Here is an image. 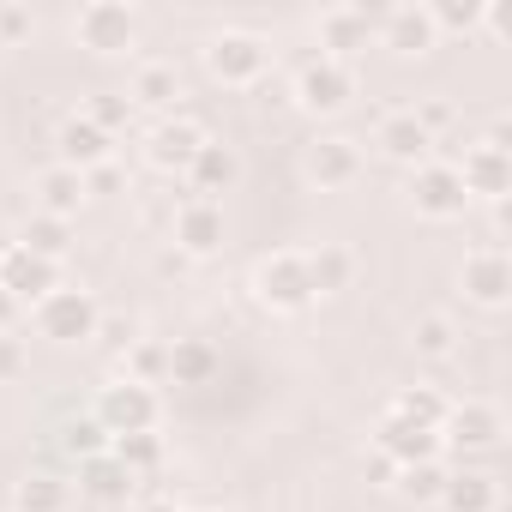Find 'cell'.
I'll return each instance as SVG.
<instances>
[{
	"mask_svg": "<svg viewBox=\"0 0 512 512\" xmlns=\"http://www.w3.org/2000/svg\"><path fill=\"white\" fill-rule=\"evenodd\" d=\"M0 290H7L13 302H31V308H37L49 290H61V266L25 253L19 241H7V247H0Z\"/></svg>",
	"mask_w": 512,
	"mask_h": 512,
	"instance_id": "30bf717a",
	"label": "cell"
},
{
	"mask_svg": "<svg viewBox=\"0 0 512 512\" xmlns=\"http://www.w3.org/2000/svg\"><path fill=\"white\" fill-rule=\"evenodd\" d=\"M175 247L193 253V260L217 253L223 247V205L217 199H181V211H175Z\"/></svg>",
	"mask_w": 512,
	"mask_h": 512,
	"instance_id": "e0dca14e",
	"label": "cell"
},
{
	"mask_svg": "<svg viewBox=\"0 0 512 512\" xmlns=\"http://www.w3.org/2000/svg\"><path fill=\"white\" fill-rule=\"evenodd\" d=\"M217 368H223V356H217L211 338H181V344H169V380H175V386H211Z\"/></svg>",
	"mask_w": 512,
	"mask_h": 512,
	"instance_id": "484cf974",
	"label": "cell"
},
{
	"mask_svg": "<svg viewBox=\"0 0 512 512\" xmlns=\"http://www.w3.org/2000/svg\"><path fill=\"white\" fill-rule=\"evenodd\" d=\"M13 506H19V512H67V506H73V488H67L61 476L37 470V476H25V482L13 488Z\"/></svg>",
	"mask_w": 512,
	"mask_h": 512,
	"instance_id": "83f0119b",
	"label": "cell"
},
{
	"mask_svg": "<svg viewBox=\"0 0 512 512\" xmlns=\"http://www.w3.org/2000/svg\"><path fill=\"white\" fill-rule=\"evenodd\" d=\"M314 31H320V49H326L332 61H350L356 49H368L374 13H368V7H326V13L314 19Z\"/></svg>",
	"mask_w": 512,
	"mask_h": 512,
	"instance_id": "ac0fdd59",
	"label": "cell"
},
{
	"mask_svg": "<svg viewBox=\"0 0 512 512\" xmlns=\"http://www.w3.org/2000/svg\"><path fill=\"white\" fill-rule=\"evenodd\" d=\"M61 452H73V458L85 464V458L109 452V428H103L97 416H79V422H67V428H61Z\"/></svg>",
	"mask_w": 512,
	"mask_h": 512,
	"instance_id": "836d02e7",
	"label": "cell"
},
{
	"mask_svg": "<svg viewBox=\"0 0 512 512\" xmlns=\"http://www.w3.org/2000/svg\"><path fill=\"white\" fill-rule=\"evenodd\" d=\"M440 428H416V422H404V416H380V428H374V452H386L398 470L404 464H428V458H440Z\"/></svg>",
	"mask_w": 512,
	"mask_h": 512,
	"instance_id": "9a60e30c",
	"label": "cell"
},
{
	"mask_svg": "<svg viewBox=\"0 0 512 512\" xmlns=\"http://www.w3.org/2000/svg\"><path fill=\"white\" fill-rule=\"evenodd\" d=\"M31 31H37L31 7H0V43H25Z\"/></svg>",
	"mask_w": 512,
	"mask_h": 512,
	"instance_id": "8d00e7d4",
	"label": "cell"
},
{
	"mask_svg": "<svg viewBox=\"0 0 512 512\" xmlns=\"http://www.w3.org/2000/svg\"><path fill=\"white\" fill-rule=\"evenodd\" d=\"M302 169H308V181H314L320 193H338V187H350V181L362 175V145L344 139V133H320V139L302 151Z\"/></svg>",
	"mask_w": 512,
	"mask_h": 512,
	"instance_id": "7c38bea8",
	"label": "cell"
},
{
	"mask_svg": "<svg viewBox=\"0 0 512 512\" xmlns=\"http://www.w3.org/2000/svg\"><path fill=\"white\" fill-rule=\"evenodd\" d=\"M109 452L139 476V482H151L157 470H163V434L151 428V434H121V440H109Z\"/></svg>",
	"mask_w": 512,
	"mask_h": 512,
	"instance_id": "f1b7e54d",
	"label": "cell"
},
{
	"mask_svg": "<svg viewBox=\"0 0 512 512\" xmlns=\"http://www.w3.org/2000/svg\"><path fill=\"white\" fill-rule=\"evenodd\" d=\"M266 67H272V43L253 37V31H223V37L205 43V73L217 85H235V91L241 85H260Z\"/></svg>",
	"mask_w": 512,
	"mask_h": 512,
	"instance_id": "3957f363",
	"label": "cell"
},
{
	"mask_svg": "<svg viewBox=\"0 0 512 512\" xmlns=\"http://www.w3.org/2000/svg\"><path fill=\"white\" fill-rule=\"evenodd\" d=\"M133 115H139V109H133L127 97H115V91H103V97H91V103H85V121H91L97 133H109V139H115V133H127V127H133Z\"/></svg>",
	"mask_w": 512,
	"mask_h": 512,
	"instance_id": "d6a6232c",
	"label": "cell"
},
{
	"mask_svg": "<svg viewBox=\"0 0 512 512\" xmlns=\"http://www.w3.org/2000/svg\"><path fill=\"white\" fill-rule=\"evenodd\" d=\"M247 290H253V302L272 308V314H302V308L314 302V290H308V266H302V253H296V247L266 253V260L253 266Z\"/></svg>",
	"mask_w": 512,
	"mask_h": 512,
	"instance_id": "7a4b0ae2",
	"label": "cell"
},
{
	"mask_svg": "<svg viewBox=\"0 0 512 512\" xmlns=\"http://www.w3.org/2000/svg\"><path fill=\"white\" fill-rule=\"evenodd\" d=\"M79 488H85L91 500H133V494H139V476H133L115 452H97V458L79 464Z\"/></svg>",
	"mask_w": 512,
	"mask_h": 512,
	"instance_id": "cb8c5ba5",
	"label": "cell"
},
{
	"mask_svg": "<svg viewBox=\"0 0 512 512\" xmlns=\"http://www.w3.org/2000/svg\"><path fill=\"white\" fill-rule=\"evenodd\" d=\"M169 374V344H151V338H139L133 350H127V380H139V386H157Z\"/></svg>",
	"mask_w": 512,
	"mask_h": 512,
	"instance_id": "e575fe53",
	"label": "cell"
},
{
	"mask_svg": "<svg viewBox=\"0 0 512 512\" xmlns=\"http://www.w3.org/2000/svg\"><path fill=\"white\" fill-rule=\"evenodd\" d=\"M97 338H103L109 350H121V356H127V350L139 344V326H133V320H103V326H97Z\"/></svg>",
	"mask_w": 512,
	"mask_h": 512,
	"instance_id": "74e56055",
	"label": "cell"
},
{
	"mask_svg": "<svg viewBox=\"0 0 512 512\" xmlns=\"http://www.w3.org/2000/svg\"><path fill=\"white\" fill-rule=\"evenodd\" d=\"M458 290H464V302H476V308H506V296H512V260H506V247H476V253H464Z\"/></svg>",
	"mask_w": 512,
	"mask_h": 512,
	"instance_id": "ba28073f",
	"label": "cell"
},
{
	"mask_svg": "<svg viewBox=\"0 0 512 512\" xmlns=\"http://www.w3.org/2000/svg\"><path fill=\"white\" fill-rule=\"evenodd\" d=\"M73 37L91 55H127L139 43V13L121 7V0H91V7H79V19H73Z\"/></svg>",
	"mask_w": 512,
	"mask_h": 512,
	"instance_id": "5b68a950",
	"label": "cell"
},
{
	"mask_svg": "<svg viewBox=\"0 0 512 512\" xmlns=\"http://www.w3.org/2000/svg\"><path fill=\"white\" fill-rule=\"evenodd\" d=\"M368 476H374V482H386V488H392V476H398V464H392V458H386V452H368Z\"/></svg>",
	"mask_w": 512,
	"mask_h": 512,
	"instance_id": "60d3db41",
	"label": "cell"
},
{
	"mask_svg": "<svg viewBox=\"0 0 512 512\" xmlns=\"http://www.w3.org/2000/svg\"><path fill=\"white\" fill-rule=\"evenodd\" d=\"M109 145H115V139H109V133H97L85 115H67V121H61V133H55V151H61L55 163H67V169L91 175L97 163H109Z\"/></svg>",
	"mask_w": 512,
	"mask_h": 512,
	"instance_id": "ffe728a7",
	"label": "cell"
},
{
	"mask_svg": "<svg viewBox=\"0 0 512 512\" xmlns=\"http://www.w3.org/2000/svg\"><path fill=\"white\" fill-rule=\"evenodd\" d=\"M19 308H25V302H13L7 290H0V332H13V326H19Z\"/></svg>",
	"mask_w": 512,
	"mask_h": 512,
	"instance_id": "b9f144b4",
	"label": "cell"
},
{
	"mask_svg": "<svg viewBox=\"0 0 512 512\" xmlns=\"http://www.w3.org/2000/svg\"><path fill=\"white\" fill-rule=\"evenodd\" d=\"M19 247L25 253H37V260H67V247H73V223L67 217H49V211H37L25 229H19Z\"/></svg>",
	"mask_w": 512,
	"mask_h": 512,
	"instance_id": "4316f807",
	"label": "cell"
},
{
	"mask_svg": "<svg viewBox=\"0 0 512 512\" xmlns=\"http://www.w3.org/2000/svg\"><path fill=\"white\" fill-rule=\"evenodd\" d=\"M205 139H211V133H205L199 121L163 115V121L151 127V139H145V163H151L157 175H187V163H193V151H199Z\"/></svg>",
	"mask_w": 512,
	"mask_h": 512,
	"instance_id": "8fae6325",
	"label": "cell"
},
{
	"mask_svg": "<svg viewBox=\"0 0 512 512\" xmlns=\"http://www.w3.org/2000/svg\"><path fill=\"white\" fill-rule=\"evenodd\" d=\"M458 169V181H464V193L470 199H488V205H506V193H512V151H500V145H470L464 151V163H452Z\"/></svg>",
	"mask_w": 512,
	"mask_h": 512,
	"instance_id": "4fadbf2b",
	"label": "cell"
},
{
	"mask_svg": "<svg viewBox=\"0 0 512 512\" xmlns=\"http://www.w3.org/2000/svg\"><path fill=\"white\" fill-rule=\"evenodd\" d=\"M91 416L109 428V440H121V434H151L157 428V416H163V404H157V392L151 386H139V380H109L103 392H97V404H91Z\"/></svg>",
	"mask_w": 512,
	"mask_h": 512,
	"instance_id": "277c9868",
	"label": "cell"
},
{
	"mask_svg": "<svg viewBox=\"0 0 512 512\" xmlns=\"http://www.w3.org/2000/svg\"><path fill=\"white\" fill-rule=\"evenodd\" d=\"M410 205H416V217L446 223V217H464L470 193H464V181H458V169H452V163L428 157L422 169H410Z\"/></svg>",
	"mask_w": 512,
	"mask_h": 512,
	"instance_id": "52a82bcc",
	"label": "cell"
},
{
	"mask_svg": "<svg viewBox=\"0 0 512 512\" xmlns=\"http://www.w3.org/2000/svg\"><path fill=\"white\" fill-rule=\"evenodd\" d=\"M31 326H37V338H49V344H91L97 326H103V308H97L91 290L61 284V290H49V296L31 308Z\"/></svg>",
	"mask_w": 512,
	"mask_h": 512,
	"instance_id": "6da1fadb",
	"label": "cell"
},
{
	"mask_svg": "<svg viewBox=\"0 0 512 512\" xmlns=\"http://www.w3.org/2000/svg\"><path fill=\"white\" fill-rule=\"evenodd\" d=\"M434 506H446V512H500V482H494L488 470H476V464L446 470V482H440V500H434Z\"/></svg>",
	"mask_w": 512,
	"mask_h": 512,
	"instance_id": "d6986e66",
	"label": "cell"
},
{
	"mask_svg": "<svg viewBox=\"0 0 512 512\" xmlns=\"http://www.w3.org/2000/svg\"><path fill=\"white\" fill-rule=\"evenodd\" d=\"M374 37H380V49H392V55H404V61H416V55H428V49L440 43L428 7H386V13L374 19Z\"/></svg>",
	"mask_w": 512,
	"mask_h": 512,
	"instance_id": "5bb4252c",
	"label": "cell"
},
{
	"mask_svg": "<svg viewBox=\"0 0 512 512\" xmlns=\"http://www.w3.org/2000/svg\"><path fill=\"white\" fill-rule=\"evenodd\" d=\"M302 266H308V290H314V302H320V296H338V290L356 284V253L338 247V241L308 247V253H302Z\"/></svg>",
	"mask_w": 512,
	"mask_h": 512,
	"instance_id": "7402d4cb",
	"label": "cell"
},
{
	"mask_svg": "<svg viewBox=\"0 0 512 512\" xmlns=\"http://www.w3.org/2000/svg\"><path fill=\"white\" fill-rule=\"evenodd\" d=\"M235 175H241V157H235L223 139H205V145L193 151V163H187V187H193V199L229 193V187H235Z\"/></svg>",
	"mask_w": 512,
	"mask_h": 512,
	"instance_id": "44dd1931",
	"label": "cell"
},
{
	"mask_svg": "<svg viewBox=\"0 0 512 512\" xmlns=\"http://www.w3.org/2000/svg\"><path fill=\"white\" fill-rule=\"evenodd\" d=\"M446 410H452V404H446L434 386H404V392L392 398V416H404V422H416V428H440Z\"/></svg>",
	"mask_w": 512,
	"mask_h": 512,
	"instance_id": "f546056e",
	"label": "cell"
},
{
	"mask_svg": "<svg viewBox=\"0 0 512 512\" xmlns=\"http://www.w3.org/2000/svg\"><path fill=\"white\" fill-rule=\"evenodd\" d=\"M91 193H85V175L79 169H67V163H49L43 175H37V211H49V217H79V205H85Z\"/></svg>",
	"mask_w": 512,
	"mask_h": 512,
	"instance_id": "603a6c76",
	"label": "cell"
},
{
	"mask_svg": "<svg viewBox=\"0 0 512 512\" xmlns=\"http://www.w3.org/2000/svg\"><path fill=\"white\" fill-rule=\"evenodd\" d=\"M181 512H217V506H181Z\"/></svg>",
	"mask_w": 512,
	"mask_h": 512,
	"instance_id": "7bdbcfd3",
	"label": "cell"
},
{
	"mask_svg": "<svg viewBox=\"0 0 512 512\" xmlns=\"http://www.w3.org/2000/svg\"><path fill=\"white\" fill-rule=\"evenodd\" d=\"M350 97H356V67L350 61L320 55V61H308L296 73V103L308 115H338V109H350Z\"/></svg>",
	"mask_w": 512,
	"mask_h": 512,
	"instance_id": "8992f818",
	"label": "cell"
},
{
	"mask_svg": "<svg viewBox=\"0 0 512 512\" xmlns=\"http://www.w3.org/2000/svg\"><path fill=\"white\" fill-rule=\"evenodd\" d=\"M25 374V344L13 332H0V380H19Z\"/></svg>",
	"mask_w": 512,
	"mask_h": 512,
	"instance_id": "f35d334b",
	"label": "cell"
},
{
	"mask_svg": "<svg viewBox=\"0 0 512 512\" xmlns=\"http://www.w3.org/2000/svg\"><path fill=\"white\" fill-rule=\"evenodd\" d=\"M440 482H446V464H440V458H428V464H404V470L392 476V488H398L404 500H416V506L440 500Z\"/></svg>",
	"mask_w": 512,
	"mask_h": 512,
	"instance_id": "1f68e13d",
	"label": "cell"
},
{
	"mask_svg": "<svg viewBox=\"0 0 512 512\" xmlns=\"http://www.w3.org/2000/svg\"><path fill=\"white\" fill-rule=\"evenodd\" d=\"M428 19H434V31H476L488 13L482 7H458V0H440V7H428Z\"/></svg>",
	"mask_w": 512,
	"mask_h": 512,
	"instance_id": "d590c367",
	"label": "cell"
},
{
	"mask_svg": "<svg viewBox=\"0 0 512 512\" xmlns=\"http://www.w3.org/2000/svg\"><path fill=\"white\" fill-rule=\"evenodd\" d=\"M127 512H181L169 494H157V488H139L133 500H127Z\"/></svg>",
	"mask_w": 512,
	"mask_h": 512,
	"instance_id": "ab89813d",
	"label": "cell"
},
{
	"mask_svg": "<svg viewBox=\"0 0 512 512\" xmlns=\"http://www.w3.org/2000/svg\"><path fill=\"white\" fill-rule=\"evenodd\" d=\"M127 103H133V109H175V103H181V73H175L169 61H139Z\"/></svg>",
	"mask_w": 512,
	"mask_h": 512,
	"instance_id": "d4e9b609",
	"label": "cell"
},
{
	"mask_svg": "<svg viewBox=\"0 0 512 512\" xmlns=\"http://www.w3.org/2000/svg\"><path fill=\"white\" fill-rule=\"evenodd\" d=\"M410 344H416V356H428V362L452 356V350H458V326H452V314H422V320L410 326Z\"/></svg>",
	"mask_w": 512,
	"mask_h": 512,
	"instance_id": "4dcf8cb0",
	"label": "cell"
},
{
	"mask_svg": "<svg viewBox=\"0 0 512 512\" xmlns=\"http://www.w3.org/2000/svg\"><path fill=\"white\" fill-rule=\"evenodd\" d=\"M440 440H452L458 452H494V446L506 440V416H500L488 398H464V404L446 410Z\"/></svg>",
	"mask_w": 512,
	"mask_h": 512,
	"instance_id": "9c48e42d",
	"label": "cell"
},
{
	"mask_svg": "<svg viewBox=\"0 0 512 512\" xmlns=\"http://www.w3.org/2000/svg\"><path fill=\"white\" fill-rule=\"evenodd\" d=\"M374 145H380L392 163H410V169H422V163L434 157V133L416 121V109H392V115H380Z\"/></svg>",
	"mask_w": 512,
	"mask_h": 512,
	"instance_id": "2e32d148",
	"label": "cell"
}]
</instances>
